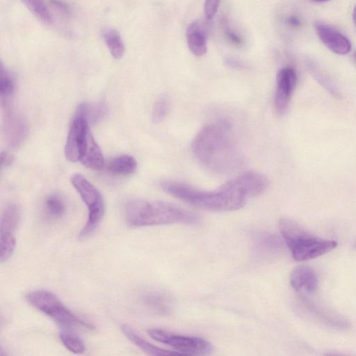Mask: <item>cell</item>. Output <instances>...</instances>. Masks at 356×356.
Here are the masks:
<instances>
[{
    "label": "cell",
    "mask_w": 356,
    "mask_h": 356,
    "mask_svg": "<svg viewBox=\"0 0 356 356\" xmlns=\"http://www.w3.org/2000/svg\"><path fill=\"white\" fill-rule=\"evenodd\" d=\"M193 153L206 168L218 173L235 170L241 156L230 122L215 121L204 127L192 141Z\"/></svg>",
    "instance_id": "6da1fadb"
},
{
    "label": "cell",
    "mask_w": 356,
    "mask_h": 356,
    "mask_svg": "<svg viewBox=\"0 0 356 356\" xmlns=\"http://www.w3.org/2000/svg\"><path fill=\"white\" fill-rule=\"evenodd\" d=\"M161 188L171 196L197 208L217 212H230L244 207L248 196L232 181L215 191H202L186 184L169 181Z\"/></svg>",
    "instance_id": "7a4b0ae2"
},
{
    "label": "cell",
    "mask_w": 356,
    "mask_h": 356,
    "mask_svg": "<svg viewBox=\"0 0 356 356\" xmlns=\"http://www.w3.org/2000/svg\"><path fill=\"white\" fill-rule=\"evenodd\" d=\"M127 224L141 228L168 224H195L199 217L179 206L160 201L132 199L128 201L123 210Z\"/></svg>",
    "instance_id": "3957f363"
},
{
    "label": "cell",
    "mask_w": 356,
    "mask_h": 356,
    "mask_svg": "<svg viewBox=\"0 0 356 356\" xmlns=\"http://www.w3.org/2000/svg\"><path fill=\"white\" fill-rule=\"evenodd\" d=\"M279 228L293 257L298 261L320 257L333 250L337 246L335 241L316 236L288 219H282L279 223Z\"/></svg>",
    "instance_id": "277c9868"
},
{
    "label": "cell",
    "mask_w": 356,
    "mask_h": 356,
    "mask_svg": "<svg viewBox=\"0 0 356 356\" xmlns=\"http://www.w3.org/2000/svg\"><path fill=\"white\" fill-rule=\"evenodd\" d=\"M26 299L34 308L61 326L88 330L95 329L94 325L73 313L55 295L49 291L35 290L28 294Z\"/></svg>",
    "instance_id": "5b68a950"
},
{
    "label": "cell",
    "mask_w": 356,
    "mask_h": 356,
    "mask_svg": "<svg viewBox=\"0 0 356 356\" xmlns=\"http://www.w3.org/2000/svg\"><path fill=\"white\" fill-rule=\"evenodd\" d=\"M71 184L88 208V218L79 237L92 235L100 226L106 212L104 199L99 190L81 174L71 177Z\"/></svg>",
    "instance_id": "8992f818"
},
{
    "label": "cell",
    "mask_w": 356,
    "mask_h": 356,
    "mask_svg": "<svg viewBox=\"0 0 356 356\" xmlns=\"http://www.w3.org/2000/svg\"><path fill=\"white\" fill-rule=\"evenodd\" d=\"M148 333L155 340L181 354L204 355L212 351V344L201 337L177 335L161 329H150Z\"/></svg>",
    "instance_id": "52a82bcc"
},
{
    "label": "cell",
    "mask_w": 356,
    "mask_h": 356,
    "mask_svg": "<svg viewBox=\"0 0 356 356\" xmlns=\"http://www.w3.org/2000/svg\"><path fill=\"white\" fill-rule=\"evenodd\" d=\"M21 219V210L10 204L4 210L0 222V261L4 262L13 255L16 246V230Z\"/></svg>",
    "instance_id": "ba28073f"
},
{
    "label": "cell",
    "mask_w": 356,
    "mask_h": 356,
    "mask_svg": "<svg viewBox=\"0 0 356 356\" xmlns=\"http://www.w3.org/2000/svg\"><path fill=\"white\" fill-rule=\"evenodd\" d=\"M91 134L88 122L83 118L75 117L64 149L66 158L68 161H80Z\"/></svg>",
    "instance_id": "9c48e42d"
},
{
    "label": "cell",
    "mask_w": 356,
    "mask_h": 356,
    "mask_svg": "<svg viewBox=\"0 0 356 356\" xmlns=\"http://www.w3.org/2000/svg\"><path fill=\"white\" fill-rule=\"evenodd\" d=\"M4 110V132L8 144L18 148L27 138L28 128L26 119L11 105V101L2 102Z\"/></svg>",
    "instance_id": "30bf717a"
},
{
    "label": "cell",
    "mask_w": 356,
    "mask_h": 356,
    "mask_svg": "<svg viewBox=\"0 0 356 356\" xmlns=\"http://www.w3.org/2000/svg\"><path fill=\"white\" fill-rule=\"evenodd\" d=\"M297 81V74L293 68L286 67L279 72L275 98V108L279 113L283 114L288 108Z\"/></svg>",
    "instance_id": "8fae6325"
},
{
    "label": "cell",
    "mask_w": 356,
    "mask_h": 356,
    "mask_svg": "<svg viewBox=\"0 0 356 356\" xmlns=\"http://www.w3.org/2000/svg\"><path fill=\"white\" fill-rule=\"evenodd\" d=\"M315 30L322 43L332 52L340 55L350 52V42L335 28L324 23H317Z\"/></svg>",
    "instance_id": "7c38bea8"
},
{
    "label": "cell",
    "mask_w": 356,
    "mask_h": 356,
    "mask_svg": "<svg viewBox=\"0 0 356 356\" xmlns=\"http://www.w3.org/2000/svg\"><path fill=\"white\" fill-rule=\"evenodd\" d=\"M299 296L301 304L308 314L320 323L337 329L344 330L350 327L346 319L317 306L305 295Z\"/></svg>",
    "instance_id": "4fadbf2b"
},
{
    "label": "cell",
    "mask_w": 356,
    "mask_h": 356,
    "mask_svg": "<svg viewBox=\"0 0 356 356\" xmlns=\"http://www.w3.org/2000/svg\"><path fill=\"white\" fill-rule=\"evenodd\" d=\"M290 284L299 295H306L317 291L319 279L316 272L311 267L302 265L293 272Z\"/></svg>",
    "instance_id": "5bb4252c"
},
{
    "label": "cell",
    "mask_w": 356,
    "mask_h": 356,
    "mask_svg": "<svg viewBox=\"0 0 356 356\" xmlns=\"http://www.w3.org/2000/svg\"><path fill=\"white\" fill-rule=\"evenodd\" d=\"M235 184L241 189L248 197L258 196L268 188L269 181L262 174L249 171L233 180Z\"/></svg>",
    "instance_id": "9a60e30c"
},
{
    "label": "cell",
    "mask_w": 356,
    "mask_h": 356,
    "mask_svg": "<svg viewBox=\"0 0 356 356\" xmlns=\"http://www.w3.org/2000/svg\"><path fill=\"white\" fill-rule=\"evenodd\" d=\"M140 301L148 311L158 315H168L172 309L170 297L158 291H146L141 294Z\"/></svg>",
    "instance_id": "2e32d148"
},
{
    "label": "cell",
    "mask_w": 356,
    "mask_h": 356,
    "mask_svg": "<svg viewBox=\"0 0 356 356\" xmlns=\"http://www.w3.org/2000/svg\"><path fill=\"white\" fill-rule=\"evenodd\" d=\"M254 248L257 254L262 257L276 255L282 248L281 239L271 233H259L254 237Z\"/></svg>",
    "instance_id": "e0dca14e"
},
{
    "label": "cell",
    "mask_w": 356,
    "mask_h": 356,
    "mask_svg": "<svg viewBox=\"0 0 356 356\" xmlns=\"http://www.w3.org/2000/svg\"><path fill=\"white\" fill-rule=\"evenodd\" d=\"M188 47L197 57L205 55L208 51L206 35L201 24L194 22L188 28L186 33Z\"/></svg>",
    "instance_id": "ac0fdd59"
},
{
    "label": "cell",
    "mask_w": 356,
    "mask_h": 356,
    "mask_svg": "<svg viewBox=\"0 0 356 356\" xmlns=\"http://www.w3.org/2000/svg\"><path fill=\"white\" fill-rule=\"evenodd\" d=\"M80 162L86 167L95 170H101L105 166L103 152L92 134L89 136L87 146Z\"/></svg>",
    "instance_id": "d6986e66"
},
{
    "label": "cell",
    "mask_w": 356,
    "mask_h": 356,
    "mask_svg": "<svg viewBox=\"0 0 356 356\" xmlns=\"http://www.w3.org/2000/svg\"><path fill=\"white\" fill-rule=\"evenodd\" d=\"M124 335L134 344L141 348L143 351L151 355H170L179 353L172 352L155 346L142 338L128 325L124 324L121 326Z\"/></svg>",
    "instance_id": "ffe728a7"
},
{
    "label": "cell",
    "mask_w": 356,
    "mask_h": 356,
    "mask_svg": "<svg viewBox=\"0 0 356 356\" xmlns=\"http://www.w3.org/2000/svg\"><path fill=\"white\" fill-rule=\"evenodd\" d=\"M102 36L112 57L116 59H121L125 55L126 47L119 32L112 28H106Z\"/></svg>",
    "instance_id": "44dd1931"
},
{
    "label": "cell",
    "mask_w": 356,
    "mask_h": 356,
    "mask_svg": "<svg viewBox=\"0 0 356 356\" xmlns=\"http://www.w3.org/2000/svg\"><path fill=\"white\" fill-rule=\"evenodd\" d=\"M137 168V162L130 155H122L111 160L107 166L108 171L116 175H129Z\"/></svg>",
    "instance_id": "7402d4cb"
},
{
    "label": "cell",
    "mask_w": 356,
    "mask_h": 356,
    "mask_svg": "<svg viewBox=\"0 0 356 356\" xmlns=\"http://www.w3.org/2000/svg\"><path fill=\"white\" fill-rule=\"evenodd\" d=\"M107 113L106 106L101 103L99 105H91L83 103L79 105L75 117L86 119L88 122H97L102 119Z\"/></svg>",
    "instance_id": "603a6c76"
},
{
    "label": "cell",
    "mask_w": 356,
    "mask_h": 356,
    "mask_svg": "<svg viewBox=\"0 0 356 356\" xmlns=\"http://www.w3.org/2000/svg\"><path fill=\"white\" fill-rule=\"evenodd\" d=\"M14 92V79L2 63L0 66V94H1L2 102L10 101Z\"/></svg>",
    "instance_id": "cb8c5ba5"
},
{
    "label": "cell",
    "mask_w": 356,
    "mask_h": 356,
    "mask_svg": "<svg viewBox=\"0 0 356 356\" xmlns=\"http://www.w3.org/2000/svg\"><path fill=\"white\" fill-rule=\"evenodd\" d=\"M46 216L51 219H60L65 213L66 206L63 199L57 195L48 196L43 204Z\"/></svg>",
    "instance_id": "d4e9b609"
},
{
    "label": "cell",
    "mask_w": 356,
    "mask_h": 356,
    "mask_svg": "<svg viewBox=\"0 0 356 356\" xmlns=\"http://www.w3.org/2000/svg\"><path fill=\"white\" fill-rule=\"evenodd\" d=\"M27 8L44 23H52V19L44 0H21Z\"/></svg>",
    "instance_id": "484cf974"
},
{
    "label": "cell",
    "mask_w": 356,
    "mask_h": 356,
    "mask_svg": "<svg viewBox=\"0 0 356 356\" xmlns=\"http://www.w3.org/2000/svg\"><path fill=\"white\" fill-rule=\"evenodd\" d=\"M60 339L63 346L73 353L81 354L86 350L83 341L73 333L66 330L62 331L60 333Z\"/></svg>",
    "instance_id": "4316f807"
},
{
    "label": "cell",
    "mask_w": 356,
    "mask_h": 356,
    "mask_svg": "<svg viewBox=\"0 0 356 356\" xmlns=\"http://www.w3.org/2000/svg\"><path fill=\"white\" fill-rule=\"evenodd\" d=\"M169 112V101L166 97L159 98L155 104L152 119L157 124L161 123L167 117Z\"/></svg>",
    "instance_id": "83f0119b"
},
{
    "label": "cell",
    "mask_w": 356,
    "mask_h": 356,
    "mask_svg": "<svg viewBox=\"0 0 356 356\" xmlns=\"http://www.w3.org/2000/svg\"><path fill=\"white\" fill-rule=\"evenodd\" d=\"M221 0H206L205 14L208 19H212L217 14Z\"/></svg>",
    "instance_id": "f1b7e54d"
},
{
    "label": "cell",
    "mask_w": 356,
    "mask_h": 356,
    "mask_svg": "<svg viewBox=\"0 0 356 356\" xmlns=\"http://www.w3.org/2000/svg\"><path fill=\"white\" fill-rule=\"evenodd\" d=\"M224 29L225 30V33L228 37V39L235 45L241 46L242 44L241 38L236 34L230 28L228 24L226 22H224Z\"/></svg>",
    "instance_id": "f546056e"
},
{
    "label": "cell",
    "mask_w": 356,
    "mask_h": 356,
    "mask_svg": "<svg viewBox=\"0 0 356 356\" xmlns=\"http://www.w3.org/2000/svg\"><path fill=\"white\" fill-rule=\"evenodd\" d=\"M14 161V156L6 151L1 153V163L3 168L11 166Z\"/></svg>",
    "instance_id": "4dcf8cb0"
},
{
    "label": "cell",
    "mask_w": 356,
    "mask_h": 356,
    "mask_svg": "<svg viewBox=\"0 0 356 356\" xmlns=\"http://www.w3.org/2000/svg\"><path fill=\"white\" fill-rule=\"evenodd\" d=\"M50 1L52 6L57 8L59 11H61L66 14L69 13V9L67 6L64 3L60 1V0H50Z\"/></svg>",
    "instance_id": "1f68e13d"
},
{
    "label": "cell",
    "mask_w": 356,
    "mask_h": 356,
    "mask_svg": "<svg viewBox=\"0 0 356 356\" xmlns=\"http://www.w3.org/2000/svg\"><path fill=\"white\" fill-rule=\"evenodd\" d=\"M288 23L294 28H298L301 26V21L297 17H290L288 19Z\"/></svg>",
    "instance_id": "d6a6232c"
},
{
    "label": "cell",
    "mask_w": 356,
    "mask_h": 356,
    "mask_svg": "<svg viewBox=\"0 0 356 356\" xmlns=\"http://www.w3.org/2000/svg\"><path fill=\"white\" fill-rule=\"evenodd\" d=\"M353 21L356 28V6H355L353 12Z\"/></svg>",
    "instance_id": "836d02e7"
},
{
    "label": "cell",
    "mask_w": 356,
    "mask_h": 356,
    "mask_svg": "<svg viewBox=\"0 0 356 356\" xmlns=\"http://www.w3.org/2000/svg\"><path fill=\"white\" fill-rule=\"evenodd\" d=\"M315 2H326L329 1V0H314Z\"/></svg>",
    "instance_id": "e575fe53"
},
{
    "label": "cell",
    "mask_w": 356,
    "mask_h": 356,
    "mask_svg": "<svg viewBox=\"0 0 356 356\" xmlns=\"http://www.w3.org/2000/svg\"><path fill=\"white\" fill-rule=\"evenodd\" d=\"M355 59H356V53H355Z\"/></svg>",
    "instance_id": "d590c367"
}]
</instances>
